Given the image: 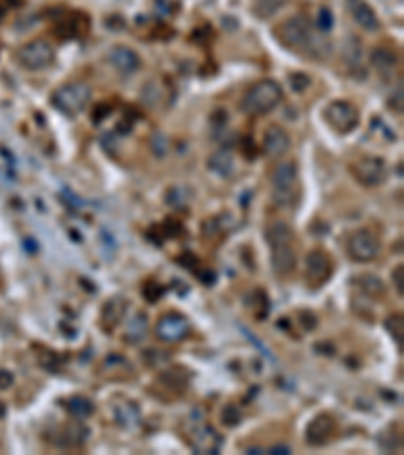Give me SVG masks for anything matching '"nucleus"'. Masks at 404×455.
Masks as SVG:
<instances>
[{
  "instance_id": "nucleus-18",
  "label": "nucleus",
  "mask_w": 404,
  "mask_h": 455,
  "mask_svg": "<svg viewBox=\"0 0 404 455\" xmlns=\"http://www.w3.org/2000/svg\"><path fill=\"white\" fill-rule=\"evenodd\" d=\"M125 306H128V300L123 298H112L103 310H101V324L105 330H114L116 326L121 324L123 316H125Z\"/></svg>"
},
{
  "instance_id": "nucleus-24",
  "label": "nucleus",
  "mask_w": 404,
  "mask_h": 455,
  "mask_svg": "<svg viewBox=\"0 0 404 455\" xmlns=\"http://www.w3.org/2000/svg\"><path fill=\"white\" fill-rule=\"evenodd\" d=\"M145 332H148V316L144 312H138L130 320V324L125 326V340L130 344L142 342Z\"/></svg>"
},
{
  "instance_id": "nucleus-5",
  "label": "nucleus",
  "mask_w": 404,
  "mask_h": 455,
  "mask_svg": "<svg viewBox=\"0 0 404 455\" xmlns=\"http://www.w3.org/2000/svg\"><path fill=\"white\" fill-rule=\"evenodd\" d=\"M89 97H91V87L85 81H69L53 91L51 104L61 114L73 117L85 110Z\"/></svg>"
},
{
  "instance_id": "nucleus-4",
  "label": "nucleus",
  "mask_w": 404,
  "mask_h": 455,
  "mask_svg": "<svg viewBox=\"0 0 404 455\" xmlns=\"http://www.w3.org/2000/svg\"><path fill=\"white\" fill-rule=\"evenodd\" d=\"M297 184L299 172L293 160H281L275 164L271 172V186H273V200L279 206H291L297 200Z\"/></svg>"
},
{
  "instance_id": "nucleus-13",
  "label": "nucleus",
  "mask_w": 404,
  "mask_h": 455,
  "mask_svg": "<svg viewBox=\"0 0 404 455\" xmlns=\"http://www.w3.org/2000/svg\"><path fill=\"white\" fill-rule=\"evenodd\" d=\"M186 439H188V445L194 454L214 455L223 449V437L214 431V427L206 425V423L194 427Z\"/></svg>"
},
{
  "instance_id": "nucleus-9",
  "label": "nucleus",
  "mask_w": 404,
  "mask_h": 455,
  "mask_svg": "<svg viewBox=\"0 0 404 455\" xmlns=\"http://www.w3.org/2000/svg\"><path fill=\"white\" fill-rule=\"evenodd\" d=\"M192 330L190 320L180 312H166L156 322V336L166 344L182 342Z\"/></svg>"
},
{
  "instance_id": "nucleus-34",
  "label": "nucleus",
  "mask_w": 404,
  "mask_h": 455,
  "mask_svg": "<svg viewBox=\"0 0 404 455\" xmlns=\"http://www.w3.org/2000/svg\"><path fill=\"white\" fill-rule=\"evenodd\" d=\"M390 108L398 114H403V86H398V89L390 95Z\"/></svg>"
},
{
  "instance_id": "nucleus-11",
  "label": "nucleus",
  "mask_w": 404,
  "mask_h": 455,
  "mask_svg": "<svg viewBox=\"0 0 404 455\" xmlns=\"http://www.w3.org/2000/svg\"><path fill=\"white\" fill-rule=\"evenodd\" d=\"M352 176L364 186H378L386 180V162L380 156H362L350 164Z\"/></svg>"
},
{
  "instance_id": "nucleus-36",
  "label": "nucleus",
  "mask_w": 404,
  "mask_h": 455,
  "mask_svg": "<svg viewBox=\"0 0 404 455\" xmlns=\"http://www.w3.org/2000/svg\"><path fill=\"white\" fill-rule=\"evenodd\" d=\"M32 243H34V241H32V239H27V243H25V245H27V247H29V251H30V253H32V251H37V247H34V245H32Z\"/></svg>"
},
{
  "instance_id": "nucleus-26",
  "label": "nucleus",
  "mask_w": 404,
  "mask_h": 455,
  "mask_svg": "<svg viewBox=\"0 0 404 455\" xmlns=\"http://www.w3.org/2000/svg\"><path fill=\"white\" fill-rule=\"evenodd\" d=\"M384 326H386V330L390 332V336L394 338V342L398 344V348H401V352H403V336H404L403 313H392V316H388L386 322H384Z\"/></svg>"
},
{
  "instance_id": "nucleus-32",
  "label": "nucleus",
  "mask_w": 404,
  "mask_h": 455,
  "mask_svg": "<svg viewBox=\"0 0 404 455\" xmlns=\"http://www.w3.org/2000/svg\"><path fill=\"white\" fill-rule=\"evenodd\" d=\"M156 4L164 14H174L180 6V0H156Z\"/></svg>"
},
{
  "instance_id": "nucleus-17",
  "label": "nucleus",
  "mask_w": 404,
  "mask_h": 455,
  "mask_svg": "<svg viewBox=\"0 0 404 455\" xmlns=\"http://www.w3.org/2000/svg\"><path fill=\"white\" fill-rule=\"evenodd\" d=\"M110 63L116 67L117 71H121V73H134V71H138L140 67H142V59L140 55L134 51V49H130V47H125V45H116V47H112V51H110Z\"/></svg>"
},
{
  "instance_id": "nucleus-1",
  "label": "nucleus",
  "mask_w": 404,
  "mask_h": 455,
  "mask_svg": "<svg viewBox=\"0 0 404 455\" xmlns=\"http://www.w3.org/2000/svg\"><path fill=\"white\" fill-rule=\"evenodd\" d=\"M275 39L279 45H283L291 53H299L305 57H321V51H325L323 41L314 30L312 23L303 14H293L275 27Z\"/></svg>"
},
{
  "instance_id": "nucleus-10",
  "label": "nucleus",
  "mask_w": 404,
  "mask_h": 455,
  "mask_svg": "<svg viewBox=\"0 0 404 455\" xmlns=\"http://www.w3.org/2000/svg\"><path fill=\"white\" fill-rule=\"evenodd\" d=\"M334 273V263L332 257L323 249H314L305 257V284L310 289H319L321 285L330 282Z\"/></svg>"
},
{
  "instance_id": "nucleus-15",
  "label": "nucleus",
  "mask_w": 404,
  "mask_h": 455,
  "mask_svg": "<svg viewBox=\"0 0 404 455\" xmlns=\"http://www.w3.org/2000/svg\"><path fill=\"white\" fill-rule=\"evenodd\" d=\"M346 8L352 17V21L366 32H378L380 21L376 10L366 0H346Z\"/></svg>"
},
{
  "instance_id": "nucleus-29",
  "label": "nucleus",
  "mask_w": 404,
  "mask_h": 455,
  "mask_svg": "<svg viewBox=\"0 0 404 455\" xmlns=\"http://www.w3.org/2000/svg\"><path fill=\"white\" fill-rule=\"evenodd\" d=\"M316 27H318L323 35L330 32L332 27H334V14L327 6H321L318 10V17H316Z\"/></svg>"
},
{
  "instance_id": "nucleus-25",
  "label": "nucleus",
  "mask_w": 404,
  "mask_h": 455,
  "mask_svg": "<svg viewBox=\"0 0 404 455\" xmlns=\"http://www.w3.org/2000/svg\"><path fill=\"white\" fill-rule=\"evenodd\" d=\"M289 0H255L253 2V12L259 17V19H269L273 17L275 12H279Z\"/></svg>"
},
{
  "instance_id": "nucleus-33",
  "label": "nucleus",
  "mask_w": 404,
  "mask_h": 455,
  "mask_svg": "<svg viewBox=\"0 0 404 455\" xmlns=\"http://www.w3.org/2000/svg\"><path fill=\"white\" fill-rule=\"evenodd\" d=\"M14 385V374L10 370L0 369V391H8Z\"/></svg>"
},
{
  "instance_id": "nucleus-14",
  "label": "nucleus",
  "mask_w": 404,
  "mask_h": 455,
  "mask_svg": "<svg viewBox=\"0 0 404 455\" xmlns=\"http://www.w3.org/2000/svg\"><path fill=\"white\" fill-rule=\"evenodd\" d=\"M87 435H89V431H87L83 425H79V423H67V425L55 427V429L49 433L47 441H49L53 447H57V449H77V447H81V445L85 443Z\"/></svg>"
},
{
  "instance_id": "nucleus-16",
  "label": "nucleus",
  "mask_w": 404,
  "mask_h": 455,
  "mask_svg": "<svg viewBox=\"0 0 404 455\" xmlns=\"http://www.w3.org/2000/svg\"><path fill=\"white\" fill-rule=\"evenodd\" d=\"M291 148V138L289 134L277 124L269 126L263 134V152L269 158H283Z\"/></svg>"
},
{
  "instance_id": "nucleus-3",
  "label": "nucleus",
  "mask_w": 404,
  "mask_h": 455,
  "mask_svg": "<svg viewBox=\"0 0 404 455\" xmlns=\"http://www.w3.org/2000/svg\"><path fill=\"white\" fill-rule=\"evenodd\" d=\"M283 101V87L275 79H261L241 99V110L249 115H263L273 112Z\"/></svg>"
},
{
  "instance_id": "nucleus-7",
  "label": "nucleus",
  "mask_w": 404,
  "mask_h": 455,
  "mask_svg": "<svg viewBox=\"0 0 404 455\" xmlns=\"http://www.w3.org/2000/svg\"><path fill=\"white\" fill-rule=\"evenodd\" d=\"M17 61L27 71H41L55 61V49L45 39H32L17 51Z\"/></svg>"
},
{
  "instance_id": "nucleus-31",
  "label": "nucleus",
  "mask_w": 404,
  "mask_h": 455,
  "mask_svg": "<svg viewBox=\"0 0 404 455\" xmlns=\"http://www.w3.org/2000/svg\"><path fill=\"white\" fill-rule=\"evenodd\" d=\"M404 267L403 263L401 265H396L394 267V271H392V284H394V287H396V293L403 298L404 296Z\"/></svg>"
},
{
  "instance_id": "nucleus-2",
  "label": "nucleus",
  "mask_w": 404,
  "mask_h": 455,
  "mask_svg": "<svg viewBox=\"0 0 404 455\" xmlns=\"http://www.w3.org/2000/svg\"><path fill=\"white\" fill-rule=\"evenodd\" d=\"M265 239L271 251V269L277 278H287L297 267L295 235L285 221H271L265 229Z\"/></svg>"
},
{
  "instance_id": "nucleus-21",
  "label": "nucleus",
  "mask_w": 404,
  "mask_h": 455,
  "mask_svg": "<svg viewBox=\"0 0 404 455\" xmlns=\"http://www.w3.org/2000/svg\"><path fill=\"white\" fill-rule=\"evenodd\" d=\"M354 285L358 287V291H362L364 296L372 298V300H382L386 296V285L382 284L372 273H362L354 280Z\"/></svg>"
},
{
  "instance_id": "nucleus-37",
  "label": "nucleus",
  "mask_w": 404,
  "mask_h": 455,
  "mask_svg": "<svg viewBox=\"0 0 404 455\" xmlns=\"http://www.w3.org/2000/svg\"><path fill=\"white\" fill-rule=\"evenodd\" d=\"M4 415H6V405H4V403L0 400V419H2Z\"/></svg>"
},
{
  "instance_id": "nucleus-19",
  "label": "nucleus",
  "mask_w": 404,
  "mask_h": 455,
  "mask_svg": "<svg viewBox=\"0 0 404 455\" xmlns=\"http://www.w3.org/2000/svg\"><path fill=\"white\" fill-rule=\"evenodd\" d=\"M370 65L374 67L378 73L382 75H388V73H394L396 67H398V57L392 49L388 47H376L374 51L370 53Z\"/></svg>"
},
{
  "instance_id": "nucleus-22",
  "label": "nucleus",
  "mask_w": 404,
  "mask_h": 455,
  "mask_svg": "<svg viewBox=\"0 0 404 455\" xmlns=\"http://www.w3.org/2000/svg\"><path fill=\"white\" fill-rule=\"evenodd\" d=\"M208 166H210V171L214 172V174H219V176H231L232 171H234V160H232V154L229 150H219V152H214L212 156H210V160H208Z\"/></svg>"
},
{
  "instance_id": "nucleus-20",
  "label": "nucleus",
  "mask_w": 404,
  "mask_h": 455,
  "mask_svg": "<svg viewBox=\"0 0 404 455\" xmlns=\"http://www.w3.org/2000/svg\"><path fill=\"white\" fill-rule=\"evenodd\" d=\"M188 380H190V370L182 369V367L164 370V372L158 376V383H160V385H164L168 391H176V393H182V391L188 387Z\"/></svg>"
},
{
  "instance_id": "nucleus-35",
  "label": "nucleus",
  "mask_w": 404,
  "mask_h": 455,
  "mask_svg": "<svg viewBox=\"0 0 404 455\" xmlns=\"http://www.w3.org/2000/svg\"><path fill=\"white\" fill-rule=\"evenodd\" d=\"M291 449H289L287 445H275V447H267L265 449V454H289Z\"/></svg>"
},
{
  "instance_id": "nucleus-12",
  "label": "nucleus",
  "mask_w": 404,
  "mask_h": 455,
  "mask_svg": "<svg viewBox=\"0 0 404 455\" xmlns=\"http://www.w3.org/2000/svg\"><path fill=\"white\" fill-rule=\"evenodd\" d=\"M338 431V421L332 413H319L305 427V443L310 447L327 445Z\"/></svg>"
},
{
  "instance_id": "nucleus-27",
  "label": "nucleus",
  "mask_w": 404,
  "mask_h": 455,
  "mask_svg": "<svg viewBox=\"0 0 404 455\" xmlns=\"http://www.w3.org/2000/svg\"><path fill=\"white\" fill-rule=\"evenodd\" d=\"M221 423L225 427H236L241 425V421H243V411H241V407H236V405H225L223 409H221Z\"/></svg>"
},
{
  "instance_id": "nucleus-28",
  "label": "nucleus",
  "mask_w": 404,
  "mask_h": 455,
  "mask_svg": "<svg viewBox=\"0 0 404 455\" xmlns=\"http://www.w3.org/2000/svg\"><path fill=\"white\" fill-rule=\"evenodd\" d=\"M138 417H140V411L134 407V403H130V405H117L116 407V419L119 425H130V423L138 421Z\"/></svg>"
},
{
  "instance_id": "nucleus-30",
  "label": "nucleus",
  "mask_w": 404,
  "mask_h": 455,
  "mask_svg": "<svg viewBox=\"0 0 404 455\" xmlns=\"http://www.w3.org/2000/svg\"><path fill=\"white\" fill-rule=\"evenodd\" d=\"M289 81H291V87L295 89V91H305L307 87L312 86V79L305 75V73H291L289 75Z\"/></svg>"
},
{
  "instance_id": "nucleus-8",
  "label": "nucleus",
  "mask_w": 404,
  "mask_h": 455,
  "mask_svg": "<svg viewBox=\"0 0 404 455\" xmlns=\"http://www.w3.org/2000/svg\"><path fill=\"white\" fill-rule=\"evenodd\" d=\"M323 119L325 124L338 132V134H352L358 124H360V112L356 110L354 104L344 101V99H336L330 101L323 110Z\"/></svg>"
},
{
  "instance_id": "nucleus-6",
  "label": "nucleus",
  "mask_w": 404,
  "mask_h": 455,
  "mask_svg": "<svg viewBox=\"0 0 404 455\" xmlns=\"http://www.w3.org/2000/svg\"><path fill=\"white\" fill-rule=\"evenodd\" d=\"M380 237L372 229H356L346 241V253L356 263H370L380 253Z\"/></svg>"
},
{
  "instance_id": "nucleus-23",
  "label": "nucleus",
  "mask_w": 404,
  "mask_h": 455,
  "mask_svg": "<svg viewBox=\"0 0 404 455\" xmlns=\"http://www.w3.org/2000/svg\"><path fill=\"white\" fill-rule=\"evenodd\" d=\"M67 411L75 417V419H87L95 413V405L91 398L83 397V395H75L67 400Z\"/></svg>"
}]
</instances>
